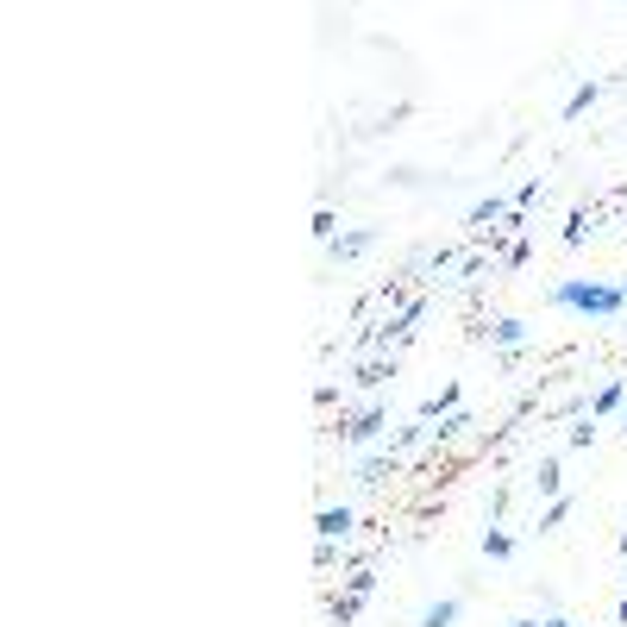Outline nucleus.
I'll return each instance as SVG.
<instances>
[{
	"mask_svg": "<svg viewBox=\"0 0 627 627\" xmlns=\"http://www.w3.org/2000/svg\"><path fill=\"white\" fill-rule=\"evenodd\" d=\"M552 308H571V314H596L609 320L627 308V289L615 283H584V276H565V283H552Z\"/></svg>",
	"mask_w": 627,
	"mask_h": 627,
	"instance_id": "nucleus-1",
	"label": "nucleus"
},
{
	"mask_svg": "<svg viewBox=\"0 0 627 627\" xmlns=\"http://www.w3.org/2000/svg\"><path fill=\"white\" fill-rule=\"evenodd\" d=\"M458 609H464V602H458V596H439V602H427V615H421V627H452V621H458Z\"/></svg>",
	"mask_w": 627,
	"mask_h": 627,
	"instance_id": "nucleus-2",
	"label": "nucleus"
},
{
	"mask_svg": "<svg viewBox=\"0 0 627 627\" xmlns=\"http://www.w3.org/2000/svg\"><path fill=\"white\" fill-rule=\"evenodd\" d=\"M370 245H377V232H345V239H333V258H358V251H370Z\"/></svg>",
	"mask_w": 627,
	"mask_h": 627,
	"instance_id": "nucleus-3",
	"label": "nucleus"
},
{
	"mask_svg": "<svg viewBox=\"0 0 627 627\" xmlns=\"http://www.w3.org/2000/svg\"><path fill=\"white\" fill-rule=\"evenodd\" d=\"M621 408H627V383H609V389H602V396H596L590 421H596V414H621Z\"/></svg>",
	"mask_w": 627,
	"mask_h": 627,
	"instance_id": "nucleus-4",
	"label": "nucleus"
},
{
	"mask_svg": "<svg viewBox=\"0 0 627 627\" xmlns=\"http://www.w3.org/2000/svg\"><path fill=\"white\" fill-rule=\"evenodd\" d=\"M508 552H515V533H502V527L483 533V559H508Z\"/></svg>",
	"mask_w": 627,
	"mask_h": 627,
	"instance_id": "nucleus-5",
	"label": "nucleus"
},
{
	"mask_svg": "<svg viewBox=\"0 0 627 627\" xmlns=\"http://www.w3.org/2000/svg\"><path fill=\"white\" fill-rule=\"evenodd\" d=\"M533 490H540V496H559V458H546L540 471H533Z\"/></svg>",
	"mask_w": 627,
	"mask_h": 627,
	"instance_id": "nucleus-6",
	"label": "nucleus"
},
{
	"mask_svg": "<svg viewBox=\"0 0 627 627\" xmlns=\"http://www.w3.org/2000/svg\"><path fill=\"white\" fill-rule=\"evenodd\" d=\"M345 527H352V508H327V515H320V533H327V540L345 533Z\"/></svg>",
	"mask_w": 627,
	"mask_h": 627,
	"instance_id": "nucleus-7",
	"label": "nucleus"
},
{
	"mask_svg": "<svg viewBox=\"0 0 627 627\" xmlns=\"http://www.w3.org/2000/svg\"><path fill=\"white\" fill-rule=\"evenodd\" d=\"M527 339V320H496V345H521Z\"/></svg>",
	"mask_w": 627,
	"mask_h": 627,
	"instance_id": "nucleus-8",
	"label": "nucleus"
},
{
	"mask_svg": "<svg viewBox=\"0 0 627 627\" xmlns=\"http://www.w3.org/2000/svg\"><path fill=\"white\" fill-rule=\"evenodd\" d=\"M590 101H596V88H577V95H571V101H565V120H577V113H584V107H590Z\"/></svg>",
	"mask_w": 627,
	"mask_h": 627,
	"instance_id": "nucleus-9",
	"label": "nucleus"
},
{
	"mask_svg": "<svg viewBox=\"0 0 627 627\" xmlns=\"http://www.w3.org/2000/svg\"><path fill=\"white\" fill-rule=\"evenodd\" d=\"M565 515H571V502H565V496H552V508H546V521H540V527H559Z\"/></svg>",
	"mask_w": 627,
	"mask_h": 627,
	"instance_id": "nucleus-10",
	"label": "nucleus"
},
{
	"mask_svg": "<svg viewBox=\"0 0 627 627\" xmlns=\"http://www.w3.org/2000/svg\"><path fill=\"white\" fill-rule=\"evenodd\" d=\"M546 627H571V621H565V615H546Z\"/></svg>",
	"mask_w": 627,
	"mask_h": 627,
	"instance_id": "nucleus-11",
	"label": "nucleus"
},
{
	"mask_svg": "<svg viewBox=\"0 0 627 627\" xmlns=\"http://www.w3.org/2000/svg\"><path fill=\"white\" fill-rule=\"evenodd\" d=\"M508 627H546V621H508Z\"/></svg>",
	"mask_w": 627,
	"mask_h": 627,
	"instance_id": "nucleus-12",
	"label": "nucleus"
},
{
	"mask_svg": "<svg viewBox=\"0 0 627 627\" xmlns=\"http://www.w3.org/2000/svg\"><path fill=\"white\" fill-rule=\"evenodd\" d=\"M621 427H627V408H621Z\"/></svg>",
	"mask_w": 627,
	"mask_h": 627,
	"instance_id": "nucleus-13",
	"label": "nucleus"
}]
</instances>
